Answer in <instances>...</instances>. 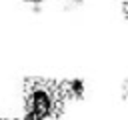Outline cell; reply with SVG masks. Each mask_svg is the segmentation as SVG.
<instances>
[{"mask_svg":"<svg viewBox=\"0 0 128 120\" xmlns=\"http://www.w3.org/2000/svg\"><path fill=\"white\" fill-rule=\"evenodd\" d=\"M64 100L60 82L44 78H26L24 82V112L40 120H50L58 114Z\"/></svg>","mask_w":128,"mask_h":120,"instance_id":"obj_1","label":"cell"},{"mask_svg":"<svg viewBox=\"0 0 128 120\" xmlns=\"http://www.w3.org/2000/svg\"><path fill=\"white\" fill-rule=\"evenodd\" d=\"M22 120H40V118H36V116H32V114H22Z\"/></svg>","mask_w":128,"mask_h":120,"instance_id":"obj_7","label":"cell"},{"mask_svg":"<svg viewBox=\"0 0 128 120\" xmlns=\"http://www.w3.org/2000/svg\"><path fill=\"white\" fill-rule=\"evenodd\" d=\"M64 4H68V6H72V8H76V6H80L84 0H62Z\"/></svg>","mask_w":128,"mask_h":120,"instance_id":"obj_5","label":"cell"},{"mask_svg":"<svg viewBox=\"0 0 128 120\" xmlns=\"http://www.w3.org/2000/svg\"><path fill=\"white\" fill-rule=\"evenodd\" d=\"M122 96H124V98L128 100V80H126V82L122 84Z\"/></svg>","mask_w":128,"mask_h":120,"instance_id":"obj_6","label":"cell"},{"mask_svg":"<svg viewBox=\"0 0 128 120\" xmlns=\"http://www.w3.org/2000/svg\"><path fill=\"white\" fill-rule=\"evenodd\" d=\"M22 2L26 6H30V10H34V12H40L44 6V0H22Z\"/></svg>","mask_w":128,"mask_h":120,"instance_id":"obj_3","label":"cell"},{"mask_svg":"<svg viewBox=\"0 0 128 120\" xmlns=\"http://www.w3.org/2000/svg\"><path fill=\"white\" fill-rule=\"evenodd\" d=\"M0 120H4V118H0Z\"/></svg>","mask_w":128,"mask_h":120,"instance_id":"obj_8","label":"cell"},{"mask_svg":"<svg viewBox=\"0 0 128 120\" xmlns=\"http://www.w3.org/2000/svg\"><path fill=\"white\" fill-rule=\"evenodd\" d=\"M60 88H62L64 98H70V100H80V98H84V92H86V84L78 76L60 80Z\"/></svg>","mask_w":128,"mask_h":120,"instance_id":"obj_2","label":"cell"},{"mask_svg":"<svg viewBox=\"0 0 128 120\" xmlns=\"http://www.w3.org/2000/svg\"><path fill=\"white\" fill-rule=\"evenodd\" d=\"M120 10H122V16L128 20V0H120Z\"/></svg>","mask_w":128,"mask_h":120,"instance_id":"obj_4","label":"cell"}]
</instances>
